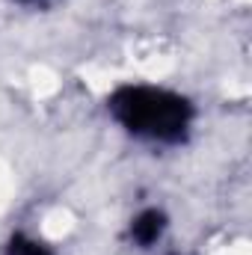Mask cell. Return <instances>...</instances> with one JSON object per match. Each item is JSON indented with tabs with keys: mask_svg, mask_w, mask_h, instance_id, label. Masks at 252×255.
Wrapping results in <instances>:
<instances>
[{
	"mask_svg": "<svg viewBox=\"0 0 252 255\" xmlns=\"http://www.w3.org/2000/svg\"><path fill=\"white\" fill-rule=\"evenodd\" d=\"M113 110L127 130L151 139H178L190 119V104L181 95L151 86L122 89L113 98Z\"/></svg>",
	"mask_w": 252,
	"mask_h": 255,
	"instance_id": "6da1fadb",
	"label": "cell"
},
{
	"mask_svg": "<svg viewBox=\"0 0 252 255\" xmlns=\"http://www.w3.org/2000/svg\"><path fill=\"white\" fill-rule=\"evenodd\" d=\"M160 232H163V214L160 211H142L130 226V235L139 247H151L160 238Z\"/></svg>",
	"mask_w": 252,
	"mask_h": 255,
	"instance_id": "7a4b0ae2",
	"label": "cell"
}]
</instances>
